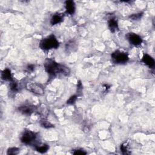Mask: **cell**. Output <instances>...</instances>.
<instances>
[{
    "instance_id": "obj_1",
    "label": "cell",
    "mask_w": 155,
    "mask_h": 155,
    "mask_svg": "<svg viewBox=\"0 0 155 155\" xmlns=\"http://www.w3.org/2000/svg\"><path fill=\"white\" fill-rule=\"evenodd\" d=\"M44 68L45 71L50 75L55 76L58 74H62L67 76L70 74V69L59 63H58L54 60L51 59H47L44 63Z\"/></svg>"
},
{
    "instance_id": "obj_2",
    "label": "cell",
    "mask_w": 155,
    "mask_h": 155,
    "mask_svg": "<svg viewBox=\"0 0 155 155\" xmlns=\"http://www.w3.org/2000/svg\"><path fill=\"white\" fill-rule=\"evenodd\" d=\"M59 46V42L56 37L51 34L43 38L39 43V47L44 51H48L51 49H57Z\"/></svg>"
},
{
    "instance_id": "obj_3",
    "label": "cell",
    "mask_w": 155,
    "mask_h": 155,
    "mask_svg": "<svg viewBox=\"0 0 155 155\" xmlns=\"http://www.w3.org/2000/svg\"><path fill=\"white\" fill-rule=\"evenodd\" d=\"M37 137L38 135L35 132L30 130H26L22 133L20 140L22 143L25 145L35 146L36 144L38 143L36 142Z\"/></svg>"
},
{
    "instance_id": "obj_4",
    "label": "cell",
    "mask_w": 155,
    "mask_h": 155,
    "mask_svg": "<svg viewBox=\"0 0 155 155\" xmlns=\"http://www.w3.org/2000/svg\"><path fill=\"white\" fill-rule=\"evenodd\" d=\"M111 58L112 61L116 64H124L129 60L128 54L119 50L113 51L111 54Z\"/></svg>"
},
{
    "instance_id": "obj_5",
    "label": "cell",
    "mask_w": 155,
    "mask_h": 155,
    "mask_svg": "<svg viewBox=\"0 0 155 155\" xmlns=\"http://www.w3.org/2000/svg\"><path fill=\"white\" fill-rule=\"evenodd\" d=\"M126 38L130 44L135 47L140 46L143 41L142 38L140 36L133 32L127 33L126 35Z\"/></svg>"
},
{
    "instance_id": "obj_6",
    "label": "cell",
    "mask_w": 155,
    "mask_h": 155,
    "mask_svg": "<svg viewBox=\"0 0 155 155\" xmlns=\"http://www.w3.org/2000/svg\"><path fill=\"white\" fill-rule=\"evenodd\" d=\"M26 88L36 94L42 95L44 93V88L43 86L36 82H28L26 85Z\"/></svg>"
},
{
    "instance_id": "obj_7",
    "label": "cell",
    "mask_w": 155,
    "mask_h": 155,
    "mask_svg": "<svg viewBox=\"0 0 155 155\" xmlns=\"http://www.w3.org/2000/svg\"><path fill=\"white\" fill-rule=\"evenodd\" d=\"M18 110L20 113L25 115H31L37 110L36 107L32 105L24 104L18 107Z\"/></svg>"
},
{
    "instance_id": "obj_8",
    "label": "cell",
    "mask_w": 155,
    "mask_h": 155,
    "mask_svg": "<svg viewBox=\"0 0 155 155\" xmlns=\"http://www.w3.org/2000/svg\"><path fill=\"white\" fill-rule=\"evenodd\" d=\"M65 8L67 14L70 15H73L76 10V5L74 2L71 0L66 1L65 2Z\"/></svg>"
},
{
    "instance_id": "obj_9",
    "label": "cell",
    "mask_w": 155,
    "mask_h": 155,
    "mask_svg": "<svg viewBox=\"0 0 155 155\" xmlns=\"http://www.w3.org/2000/svg\"><path fill=\"white\" fill-rule=\"evenodd\" d=\"M141 61L143 63H144L150 68H153L154 67V65H155L154 59L153 58L152 56H151L147 53L143 54Z\"/></svg>"
},
{
    "instance_id": "obj_10",
    "label": "cell",
    "mask_w": 155,
    "mask_h": 155,
    "mask_svg": "<svg viewBox=\"0 0 155 155\" xmlns=\"http://www.w3.org/2000/svg\"><path fill=\"white\" fill-rule=\"evenodd\" d=\"M108 27L112 33H114L119 29L117 20L115 17H111L108 19Z\"/></svg>"
},
{
    "instance_id": "obj_11",
    "label": "cell",
    "mask_w": 155,
    "mask_h": 155,
    "mask_svg": "<svg viewBox=\"0 0 155 155\" xmlns=\"http://www.w3.org/2000/svg\"><path fill=\"white\" fill-rule=\"evenodd\" d=\"M1 79L5 81H12L13 80L11 71L8 68H5L1 72Z\"/></svg>"
},
{
    "instance_id": "obj_12",
    "label": "cell",
    "mask_w": 155,
    "mask_h": 155,
    "mask_svg": "<svg viewBox=\"0 0 155 155\" xmlns=\"http://www.w3.org/2000/svg\"><path fill=\"white\" fill-rule=\"evenodd\" d=\"M64 17L61 14H55L50 19V24L51 25H54L58 24L63 21Z\"/></svg>"
},
{
    "instance_id": "obj_13",
    "label": "cell",
    "mask_w": 155,
    "mask_h": 155,
    "mask_svg": "<svg viewBox=\"0 0 155 155\" xmlns=\"http://www.w3.org/2000/svg\"><path fill=\"white\" fill-rule=\"evenodd\" d=\"M35 149L40 153H45L49 149V145L46 143H37L35 146Z\"/></svg>"
},
{
    "instance_id": "obj_14",
    "label": "cell",
    "mask_w": 155,
    "mask_h": 155,
    "mask_svg": "<svg viewBox=\"0 0 155 155\" xmlns=\"http://www.w3.org/2000/svg\"><path fill=\"white\" fill-rule=\"evenodd\" d=\"M77 48V45L76 42L71 40V41H69L67 44H66V46H65V48L66 50H67L68 51H74Z\"/></svg>"
},
{
    "instance_id": "obj_15",
    "label": "cell",
    "mask_w": 155,
    "mask_h": 155,
    "mask_svg": "<svg viewBox=\"0 0 155 155\" xmlns=\"http://www.w3.org/2000/svg\"><path fill=\"white\" fill-rule=\"evenodd\" d=\"M40 125L41 127H42L45 128H53L54 127V125L49 120H47L45 118H42L40 120Z\"/></svg>"
},
{
    "instance_id": "obj_16",
    "label": "cell",
    "mask_w": 155,
    "mask_h": 155,
    "mask_svg": "<svg viewBox=\"0 0 155 155\" xmlns=\"http://www.w3.org/2000/svg\"><path fill=\"white\" fill-rule=\"evenodd\" d=\"M10 90L13 92H16L19 90V84L18 83L13 80L12 81H10Z\"/></svg>"
},
{
    "instance_id": "obj_17",
    "label": "cell",
    "mask_w": 155,
    "mask_h": 155,
    "mask_svg": "<svg viewBox=\"0 0 155 155\" xmlns=\"http://www.w3.org/2000/svg\"><path fill=\"white\" fill-rule=\"evenodd\" d=\"M19 152V149L17 147H10L7 150V154L8 155H16Z\"/></svg>"
},
{
    "instance_id": "obj_18",
    "label": "cell",
    "mask_w": 155,
    "mask_h": 155,
    "mask_svg": "<svg viewBox=\"0 0 155 155\" xmlns=\"http://www.w3.org/2000/svg\"><path fill=\"white\" fill-rule=\"evenodd\" d=\"M142 16H143V13H134V14L131 15L129 16V18L131 20L137 21V20H139Z\"/></svg>"
},
{
    "instance_id": "obj_19",
    "label": "cell",
    "mask_w": 155,
    "mask_h": 155,
    "mask_svg": "<svg viewBox=\"0 0 155 155\" xmlns=\"http://www.w3.org/2000/svg\"><path fill=\"white\" fill-rule=\"evenodd\" d=\"M120 151L123 154H128V145L127 143H124L120 145Z\"/></svg>"
},
{
    "instance_id": "obj_20",
    "label": "cell",
    "mask_w": 155,
    "mask_h": 155,
    "mask_svg": "<svg viewBox=\"0 0 155 155\" xmlns=\"http://www.w3.org/2000/svg\"><path fill=\"white\" fill-rule=\"evenodd\" d=\"M77 96L76 95H73L69 97V99L67 101V104L69 105L74 104L77 99Z\"/></svg>"
},
{
    "instance_id": "obj_21",
    "label": "cell",
    "mask_w": 155,
    "mask_h": 155,
    "mask_svg": "<svg viewBox=\"0 0 155 155\" xmlns=\"http://www.w3.org/2000/svg\"><path fill=\"white\" fill-rule=\"evenodd\" d=\"M73 154L75 155H83V154H86L87 153L82 149H76L74 150V151L73 152Z\"/></svg>"
},
{
    "instance_id": "obj_22",
    "label": "cell",
    "mask_w": 155,
    "mask_h": 155,
    "mask_svg": "<svg viewBox=\"0 0 155 155\" xmlns=\"http://www.w3.org/2000/svg\"><path fill=\"white\" fill-rule=\"evenodd\" d=\"M35 69V65L33 64H28L27 66V70L28 71H33Z\"/></svg>"
}]
</instances>
